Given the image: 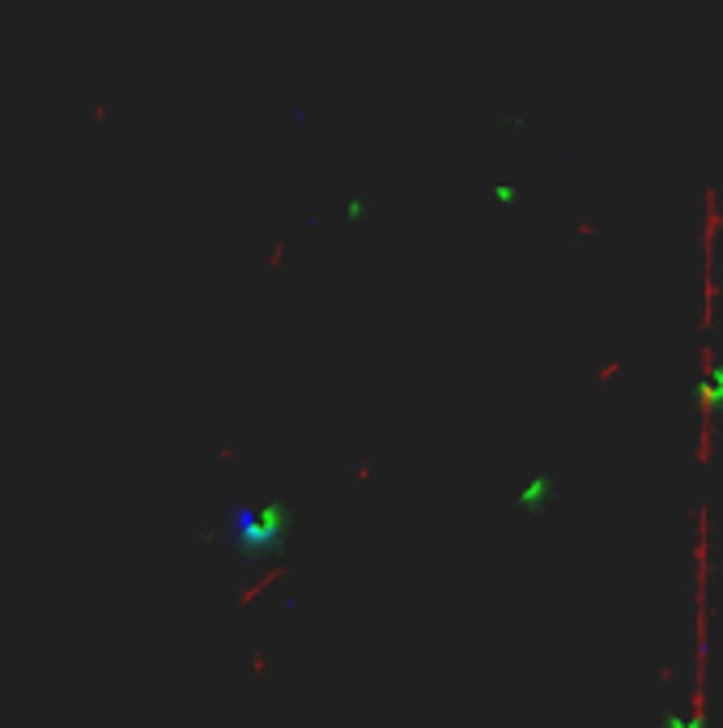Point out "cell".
Returning <instances> with one entry per match:
<instances>
[{
    "label": "cell",
    "instance_id": "obj_1",
    "mask_svg": "<svg viewBox=\"0 0 723 728\" xmlns=\"http://www.w3.org/2000/svg\"><path fill=\"white\" fill-rule=\"evenodd\" d=\"M549 490H554V481H549V477H536V481H528V486H524V494H519V507H524V511H541V507L549 503Z\"/></svg>",
    "mask_w": 723,
    "mask_h": 728
},
{
    "label": "cell",
    "instance_id": "obj_2",
    "mask_svg": "<svg viewBox=\"0 0 723 728\" xmlns=\"http://www.w3.org/2000/svg\"><path fill=\"white\" fill-rule=\"evenodd\" d=\"M664 728H710L707 720H677V715H664Z\"/></svg>",
    "mask_w": 723,
    "mask_h": 728
}]
</instances>
